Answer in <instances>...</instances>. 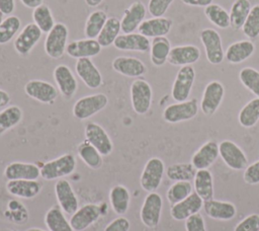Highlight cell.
I'll use <instances>...</instances> for the list:
<instances>
[{
    "instance_id": "b9f144b4",
    "label": "cell",
    "mask_w": 259,
    "mask_h": 231,
    "mask_svg": "<svg viewBox=\"0 0 259 231\" xmlns=\"http://www.w3.org/2000/svg\"><path fill=\"white\" fill-rule=\"evenodd\" d=\"M205 17L217 27L221 29H226L230 26V14L221 5L211 3L204 7Z\"/></svg>"
},
{
    "instance_id": "11a10c76",
    "label": "cell",
    "mask_w": 259,
    "mask_h": 231,
    "mask_svg": "<svg viewBox=\"0 0 259 231\" xmlns=\"http://www.w3.org/2000/svg\"><path fill=\"white\" fill-rule=\"evenodd\" d=\"M183 4L193 7H206L211 4L213 0H180Z\"/></svg>"
},
{
    "instance_id": "5b68a950",
    "label": "cell",
    "mask_w": 259,
    "mask_h": 231,
    "mask_svg": "<svg viewBox=\"0 0 259 231\" xmlns=\"http://www.w3.org/2000/svg\"><path fill=\"white\" fill-rule=\"evenodd\" d=\"M165 171V164L159 157L150 158L142 171L140 184L148 192L155 191L161 184Z\"/></svg>"
},
{
    "instance_id": "e0dca14e",
    "label": "cell",
    "mask_w": 259,
    "mask_h": 231,
    "mask_svg": "<svg viewBox=\"0 0 259 231\" xmlns=\"http://www.w3.org/2000/svg\"><path fill=\"white\" fill-rule=\"evenodd\" d=\"M53 77L59 92L66 99H71L78 89V82L72 70L67 65H58L54 69Z\"/></svg>"
},
{
    "instance_id": "7c38bea8",
    "label": "cell",
    "mask_w": 259,
    "mask_h": 231,
    "mask_svg": "<svg viewBox=\"0 0 259 231\" xmlns=\"http://www.w3.org/2000/svg\"><path fill=\"white\" fill-rule=\"evenodd\" d=\"M24 92L30 98L46 104H52L58 97V89L48 81L32 79L24 85Z\"/></svg>"
},
{
    "instance_id": "4fadbf2b",
    "label": "cell",
    "mask_w": 259,
    "mask_h": 231,
    "mask_svg": "<svg viewBox=\"0 0 259 231\" xmlns=\"http://www.w3.org/2000/svg\"><path fill=\"white\" fill-rule=\"evenodd\" d=\"M42 31L35 23H27L13 40V48L20 56H27L41 37Z\"/></svg>"
},
{
    "instance_id": "8992f818",
    "label": "cell",
    "mask_w": 259,
    "mask_h": 231,
    "mask_svg": "<svg viewBox=\"0 0 259 231\" xmlns=\"http://www.w3.org/2000/svg\"><path fill=\"white\" fill-rule=\"evenodd\" d=\"M199 38L204 48L206 60L211 65L221 64L225 59V52L219 31L213 28H204L200 31Z\"/></svg>"
},
{
    "instance_id": "52a82bcc",
    "label": "cell",
    "mask_w": 259,
    "mask_h": 231,
    "mask_svg": "<svg viewBox=\"0 0 259 231\" xmlns=\"http://www.w3.org/2000/svg\"><path fill=\"white\" fill-rule=\"evenodd\" d=\"M194 80L195 70L191 65L180 67L172 85V98L177 102L187 100L194 84Z\"/></svg>"
},
{
    "instance_id": "f5cc1de1",
    "label": "cell",
    "mask_w": 259,
    "mask_h": 231,
    "mask_svg": "<svg viewBox=\"0 0 259 231\" xmlns=\"http://www.w3.org/2000/svg\"><path fill=\"white\" fill-rule=\"evenodd\" d=\"M131 223L125 217H117L106 225L103 231H128Z\"/></svg>"
},
{
    "instance_id": "74e56055",
    "label": "cell",
    "mask_w": 259,
    "mask_h": 231,
    "mask_svg": "<svg viewBox=\"0 0 259 231\" xmlns=\"http://www.w3.org/2000/svg\"><path fill=\"white\" fill-rule=\"evenodd\" d=\"M23 112L18 105H9L0 110V136L16 127L22 120Z\"/></svg>"
},
{
    "instance_id": "6da1fadb",
    "label": "cell",
    "mask_w": 259,
    "mask_h": 231,
    "mask_svg": "<svg viewBox=\"0 0 259 231\" xmlns=\"http://www.w3.org/2000/svg\"><path fill=\"white\" fill-rule=\"evenodd\" d=\"M76 168V159L73 154L66 153L53 160L42 164L40 169V177L45 180L60 179L74 172Z\"/></svg>"
},
{
    "instance_id": "7402d4cb",
    "label": "cell",
    "mask_w": 259,
    "mask_h": 231,
    "mask_svg": "<svg viewBox=\"0 0 259 231\" xmlns=\"http://www.w3.org/2000/svg\"><path fill=\"white\" fill-rule=\"evenodd\" d=\"M101 46L94 38H81L72 41L67 45L66 53L69 57L74 59L92 58L101 52Z\"/></svg>"
},
{
    "instance_id": "f6af8a7d",
    "label": "cell",
    "mask_w": 259,
    "mask_h": 231,
    "mask_svg": "<svg viewBox=\"0 0 259 231\" xmlns=\"http://www.w3.org/2000/svg\"><path fill=\"white\" fill-rule=\"evenodd\" d=\"M192 194L190 181H175L167 190L166 197L171 205H175Z\"/></svg>"
},
{
    "instance_id": "bcb514c9",
    "label": "cell",
    "mask_w": 259,
    "mask_h": 231,
    "mask_svg": "<svg viewBox=\"0 0 259 231\" xmlns=\"http://www.w3.org/2000/svg\"><path fill=\"white\" fill-rule=\"evenodd\" d=\"M241 83L251 91L256 97H259V71L252 67H244L239 73Z\"/></svg>"
},
{
    "instance_id": "91938a15",
    "label": "cell",
    "mask_w": 259,
    "mask_h": 231,
    "mask_svg": "<svg viewBox=\"0 0 259 231\" xmlns=\"http://www.w3.org/2000/svg\"><path fill=\"white\" fill-rule=\"evenodd\" d=\"M25 231H46V230H42L40 228H29V229H26Z\"/></svg>"
},
{
    "instance_id": "8fae6325",
    "label": "cell",
    "mask_w": 259,
    "mask_h": 231,
    "mask_svg": "<svg viewBox=\"0 0 259 231\" xmlns=\"http://www.w3.org/2000/svg\"><path fill=\"white\" fill-rule=\"evenodd\" d=\"M219 154L225 164L234 170H242L248 166L246 154L233 141H222L219 144Z\"/></svg>"
},
{
    "instance_id": "f35d334b",
    "label": "cell",
    "mask_w": 259,
    "mask_h": 231,
    "mask_svg": "<svg viewBox=\"0 0 259 231\" xmlns=\"http://www.w3.org/2000/svg\"><path fill=\"white\" fill-rule=\"evenodd\" d=\"M108 16L105 11L101 9H97L92 11L86 21L84 26V34L87 38H97L100 33L103 25L105 24Z\"/></svg>"
},
{
    "instance_id": "30bf717a",
    "label": "cell",
    "mask_w": 259,
    "mask_h": 231,
    "mask_svg": "<svg viewBox=\"0 0 259 231\" xmlns=\"http://www.w3.org/2000/svg\"><path fill=\"white\" fill-rule=\"evenodd\" d=\"M85 140L94 146L102 156H108L113 150L112 141L107 132L97 123L88 122L84 129Z\"/></svg>"
},
{
    "instance_id": "f907efd6",
    "label": "cell",
    "mask_w": 259,
    "mask_h": 231,
    "mask_svg": "<svg viewBox=\"0 0 259 231\" xmlns=\"http://www.w3.org/2000/svg\"><path fill=\"white\" fill-rule=\"evenodd\" d=\"M243 179L247 184L259 183V160L248 165L245 168Z\"/></svg>"
},
{
    "instance_id": "9c48e42d",
    "label": "cell",
    "mask_w": 259,
    "mask_h": 231,
    "mask_svg": "<svg viewBox=\"0 0 259 231\" xmlns=\"http://www.w3.org/2000/svg\"><path fill=\"white\" fill-rule=\"evenodd\" d=\"M162 207V197L156 191L149 192L145 198L140 211V218L142 223L148 228L157 227L160 223Z\"/></svg>"
},
{
    "instance_id": "1f68e13d",
    "label": "cell",
    "mask_w": 259,
    "mask_h": 231,
    "mask_svg": "<svg viewBox=\"0 0 259 231\" xmlns=\"http://www.w3.org/2000/svg\"><path fill=\"white\" fill-rule=\"evenodd\" d=\"M109 202L111 209L117 215H124L130 207L131 195L122 184H115L109 190Z\"/></svg>"
},
{
    "instance_id": "681fc988",
    "label": "cell",
    "mask_w": 259,
    "mask_h": 231,
    "mask_svg": "<svg viewBox=\"0 0 259 231\" xmlns=\"http://www.w3.org/2000/svg\"><path fill=\"white\" fill-rule=\"evenodd\" d=\"M234 231H259V214H251L241 220Z\"/></svg>"
},
{
    "instance_id": "ba28073f",
    "label": "cell",
    "mask_w": 259,
    "mask_h": 231,
    "mask_svg": "<svg viewBox=\"0 0 259 231\" xmlns=\"http://www.w3.org/2000/svg\"><path fill=\"white\" fill-rule=\"evenodd\" d=\"M198 112V102L195 98L169 104L163 110V119L170 124H176L193 119Z\"/></svg>"
},
{
    "instance_id": "8d00e7d4",
    "label": "cell",
    "mask_w": 259,
    "mask_h": 231,
    "mask_svg": "<svg viewBox=\"0 0 259 231\" xmlns=\"http://www.w3.org/2000/svg\"><path fill=\"white\" fill-rule=\"evenodd\" d=\"M121 31L120 20L114 16L108 17L105 24L103 25L100 33L97 36V42L101 48H108L113 45L116 37Z\"/></svg>"
},
{
    "instance_id": "5bb4252c",
    "label": "cell",
    "mask_w": 259,
    "mask_h": 231,
    "mask_svg": "<svg viewBox=\"0 0 259 231\" xmlns=\"http://www.w3.org/2000/svg\"><path fill=\"white\" fill-rule=\"evenodd\" d=\"M225 95L224 85L218 81L212 80L206 84L204 87L201 101L200 109L203 114L211 115L220 107Z\"/></svg>"
},
{
    "instance_id": "d6a6232c",
    "label": "cell",
    "mask_w": 259,
    "mask_h": 231,
    "mask_svg": "<svg viewBox=\"0 0 259 231\" xmlns=\"http://www.w3.org/2000/svg\"><path fill=\"white\" fill-rule=\"evenodd\" d=\"M45 224L49 231H74L59 205H55L47 211Z\"/></svg>"
},
{
    "instance_id": "816d5d0a",
    "label": "cell",
    "mask_w": 259,
    "mask_h": 231,
    "mask_svg": "<svg viewBox=\"0 0 259 231\" xmlns=\"http://www.w3.org/2000/svg\"><path fill=\"white\" fill-rule=\"evenodd\" d=\"M186 231H206L204 220L199 213L193 214L185 220Z\"/></svg>"
},
{
    "instance_id": "c3c4849f",
    "label": "cell",
    "mask_w": 259,
    "mask_h": 231,
    "mask_svg": "<svg viewBox=\"0 0 259 231\" xmlns=\"http://www.w3.org/2000/svg\"><path fill=\"white\" fill-rule=\"evenodd\" d=\"M174 0H149L147 10L153 17L163 16Z\"/></svg>"
},
{
    "instance_id": "7dc6e473",
    "label": "cell",
    "mask_w": 259,
    "mask_h": 231,
    "mask_svg": "<svg viewBox=\"0 0 259 231\" xmlns=\"http://www.w3.org/2000/svg\"><path fill=\"white\" fill-rule=\"evenodd\" d=\"M241 29L250 40H254L259 36V4L252 6Z\"/></svg>"
},
{
    "instance_id": "603a6c76",
    "label": "cell",
    "mask_w": 259,
    "mask_h": 231,
    "mask_svg": "<svg viewBox=\"0 0 259 231\" xmlns=\"http://www.w3.org/2000/svg\"><path fill=\"white\" fill-rule=\"evenodd\" d=\"M111 67L118 74L131 78L141 77L147 72V67L144 62L136 57H117L112 61Z\"/></svg>"
},
{
    "instance_id": "6f0895ef",
    "label": "cell",
    "mask_w": 259,
    "mask_h": 231,
    "mask_svg": "<svg viewBox=\"0 0 259 231\" xmlns=\"http://www.w3.org/2000/svg\"><path fill=\"white\" fill-rule=\"evenodd\" d=\"M20 2L27 8L34 9L35 7L39 6L44 3V0H20Z\"/></svg>"
},
{
    "instance_id": "836d02e7",
    "label": "cell",
    "mask_w": 259,
    "mask_h": 231,
    "mask_svg": "<svg viewBox=\"0 0 259 231\" xmlns=\"http://www.w3.org/2000/svg\"><path fill=\"white\" fill-rule=\"evenodd\" d=\"M194 189L203 202L213 198V179L208 169H199L196 171L194 176Z\"/></svg>"
},
{
    "instance_id": "d590c367",
    "label": "cell",
    "mask_w": 259,
    "mask_h": 231,
    "mask_svg": "<svg viewBox=\"0 0 259 231\" xmlns=\"http://www.w3.org/2000/svg\"><path fill=\"white\" fill-rule=\"evenodd\" d=\"M252 8L249 0H235L230 9V26L233 29H241Z\"/></svg>"
},
{
    "instance_id": "d4e9b609",
    "label": "cell",
    "mask_w": 259,
    "mask_h": 231,
    "mask_svg": "<svg viewBox=\"0 0 259 231\" xmlns=\"http://www.w3.org/2000/svg\"><path fill=\"white\" fill-rule=\"evenodd\" d=\"M200 58V50L194 45L175 46L171 49L168 63L173 66H187L196 63Z\"/></svg>"
},
{
    "instance_id": "ab89813d",
    "label": "cell",
    "mask_w": 259,
    "mask_h": 231,
    "mask_svg": "<svg viewBox=\"0 0 259 231\" xmlns=\"http://www.w3.org/2000/svg\"><path fill=\"white\" fill-rule=\"evenodd\" d=\"M239 123L244 128H252L259 121V97L249 100L240 110Z\"/></svg>"
},
{
    "instance_id": "ac0fdd59",
    "label": "cell",
    "mask_w": 259,
    "mask_h": 231,
    "mask_svg": "<svg viewBox=\"0 0 259 231\" xmlns=\"http://www.w3.org/2000/svg\"><path fill=\"white\" fill-rule=\"evenodd\" d=\"M75 71L88 88L96 89L101 86L102 75L92 62L91 58L78 59L75 64Z\"/></svg>"
},
{
    "instance_id": "db71d44e",
    "label": "cell",
    "mask_w": 259,
    "mask_h": 231,
    "mask_svg": "<svg viewBox=\"0 0 259 231\" xmlns=\"http://www.w3.org/2000/svg\"><path fill=\"white\" fill-rule=\"evenodd\" d=\"M15 9V0H0V12L4 15H11Z\"/></svg>"
},
{
    "instance_id": "cb8c5ba5",
    "label": "cell",
    "mask_w": 259,
    "mask_h": 231,
    "mask_svg": "<svg viewBox=\"0 0 259 231\" xmlns=\"http://www.w3.org/2000/svg\"><path fill=\"white\" fill-rule=\"evenodd\" d=\"M202 206V199L196 192H192L186 199L175 205H172L170 209V214L174 220L183 221L191 215L198 213L201 210Z\"/></svg>"
},
{
    "instance_id": "3957f363",
    "label": "cell",
    "mask_w": 259,
    "mask_h": 231,
    "mask_svg": "<svg viewBox=\"0 0 259 231\" xmlns=\"http://www.w3.org/2000/svg\"><path fill=\"white\" fill-rule=\"evenodd\" d=\"M108 103L104 93H95L79 98L73 105V115L80 121L87 120L101 111Z\"/></svg>"
},
{
    "instance_id": "277c9868",
    "label": "cell",
    "mask_w": 259,
    "mask_h": 231,
    "mask_svg": "<svg viewBox=\"0 0 259 231\" xmlns=\"http://www.w3.org/2000/svg\"><path fill=\"white\" fill-rule=\"evenodd\" d=\"M131 102L134 111L138 114H145L149 111L152 98L153 90L148 81L142 78H137L131 84Z\"/></svg>"
},
{
    "instance_id": "484cf974",
    "label": "cell",
    "mask_w": 259,
    "mask_h": 231,
    "mask_svg": "<svg viewBox=\"0 0 259 231\" xmlns=\"http://www.w3.org/2000/svg\"><path fill=\"white\" fill-rule=\"evenodd\" d=\"M173 21L172 19L164 16L159 17H151L149 19H145L139 26L138 31L149 37H158V36H166L172 28Z\"/></svg>"
},
{
    "instance_id": "83f0119b",
    "label": "cell",
    "mask_w": 259,
    "mask_h": 231,
    "mask_svg": "<svg viewBox=\"0 0 259 231\" xmlns=\"http://www.w3.org/2000/svg\"><path fill=\"white\" fill-rule=\"evenodd\" d=\"M41 183L37 180H7L6 190L19 199H33L41 190Z\"/></svg>"
},
{
    "instance_id": "d6986e66",
    "label": "cell",
    "mask_w": 259,
    "mask_h": 231,
    "mask_svg": "<svg viewBox=\"0 0 259 231\" xmlns=\"http://www.w3.org/2000/svg\"><path fill=\"white\" fill-rule=\"evenodd\" d=\"M3 175L7 180H37L40 176V169L34 163L15 161L6 165Z\"/></svg>"
},
{
    "instance_id": "4316f807",
    "label": "cell",
    "mask_w": 259,
    "mask_h": 231,
    "mask_svg": "<svg viewBox=\"0 0 259 231\" xmlns=\"http://www.w3.org/2000/svg\"><path fill=\"white\" fill-rule=\"evenodd\" d=\"M219 144L215 141H207L192 155L191 163L197 169H207L219 157Z\"/></svg>"
},
{
    "instance_id": "ee69618b",
    "label": "cell",
    "mask_w": 259,
    "mask_h": 231,
    "mask_svg": "<svg viewBox=\"0 0 259 231\" xmlns=\"http://www.w3.org/2000/svg\"><path fill=\"white\" fill-rule=\"evenodd\" d=\"M21 20L16 15H7L0 23V45L9 43L20 29Z\"/></svg>"
},
{
    "instance_id": "f546056e",
    "label": "cell",
    "mask_w": 259,
    "mask_h": 231,
    "mask_svg": "<svg viewBox=\"0 0 259 231\" xmlns=\"http://www.w3.org/2000/svg\"><path fill=\"white\" fill-rule=\"evenodd\" d=\"M255 52V45L249 40L238 41L231 44L226 52L225 59L230 64H240L249 59Z\"/></svg>"
},
{
    "instance_id": "f1b7e54d",
    "label": "cell",
    "mask_w": 259,
    "mask_h": 231,
    "mask_svg": "<svg viewBox=\"0 0 259 231\" xmlns=\"http://www.w3.org/2000/svg\"><path fill=\"white\" fill-rule=\"evenodd\" d=\"M202 208L205 214L209 218L214 220L229 221V220H232L237 213V210L234 204L230 202H222L213 199L204 201Z\"/></svg>"
},
{
    "instance_id": "9a60e30c",
    "label": "cell",
    "mask_w": 259,
    "mask_h": 231,
    "mask_svg": "<svg viewBox=\"0 0 259 231\" xmlns=\"http://www.w3.org/2000/svg\"><path fill=\"white\" fill-rule=\"evenodd\" d=\"M55 195L58 205L65 214L72 215L78 210V198L71 183L67 179H58V181L55 183Z\"/></svg>"
},
{
    "instance_id": "94428289",
    "label": "cell",
    "mask_w": 259,
    "mask_h": 231,
    "mask_svg": "<svg viewBox=\"0 0 259 231\" xmlns=\"http://www.w3.org/2000/svg\"><path fill=\"white\" fill-rule=\"evenodd\" d=\"M3 19H4V14L2 12H0V23L3 21Z\"/></svg>"
},
{
    "instance_id": "44dd1931",
    "label": "cell",
    "mask_w": 259,
    "mask_h": 231,
    "mask_svg": "<svg viewBox=\"0 0 259 231\" xmlns=\"http://www.w3.org/2000/svg\"><path fill=\"white\" fill-rule=\"evenodd\" d=\"M150 40L140 32L119 34L113 43V47L119 51L146 53L150 51Z\"/></svg>"
},
{
    "instance_id": "60d3db41",
    "label": "cell",
    "mask_w": 259,
    "mask_h": 231,
    "mask_svg": "<svg viewBox=\"0 0 259 231\" xmlns=\"http://www.w3.org/2000/svg\"><path fill=\"white\" fill-rule=\"evenodd\" d=\"M197 169L192 163H175L166 169V175L173 181H190L194 179Z\"/></svg>"
},
{
    "instance_id": "7bdbcfd3",
    "label": "cell",
    "mask_w": 259,
    "mask_h": 231,
    "mask_svg": "<svg viewBox=\"0 0 259 231\" xmlns=\"http://www.w3.org/2000/svg\"><path fill=\"white\" fill-rule=\"evenodd\" d=\"M32 19H33V23H35L36 26L42 32H47V33L56 24L51 8L45 3L40 4L39 6L35 7L32 10Z\"/></svg>"
},
{
    "instance_id": "2e32d148",
    "label": "cell",
    "mask_w": 259,
    "mask_h": 231,
    "mask_svg": "<svg viewBox=\"0 0 259 231\" xmlns=\"http://www.w3.org/2000/svg\"><path fill=\"white\" fill-rule=\"evenodd\" d=\"M101 209L96 204H86L71 215L70 224L74 231H84L101 216Z\"/></svg>"
},
{
    "instance_id": "e575fe53",
    "label": "cell",
    "mask_w": 259,
    "mask_h": 231,
    "mask_svg": "<svg viewBox=\"0 0 259 231\" xmlns=\"http://www.w3.org/2000/svg\"><path fill=\"white\" fill-rule=\"evenodd\" d=\"M77 154L79 158L91 169H99L102 166V155L86 140L78 145Z\"/></svg>"
},
{
    "instance_id": "4dcf8cb0",
    "label": "cell",
    "mask_w": 259,
    "mask_h": 231,
    "mask_svg": "<svg viewBox=\"0 0 259 231\" xmlns=\"http://www.w3.org/2000/svg\"><path fill=\"white\" fill-rule=\"evenodd\" d=\"M172 47L170 41L166 36L154 37L150 46V60L156 67L163 66L167 61Z\"/></svg>"
},
{
    "instance_id": "9f6ffc18",
    "label": "cell",
    "mask_w": 259,
    "mask_h": 231,
    "mask_svg": "<svg viewBox=\"0 0 259 231\" xmlns=\"http://www.w3.org/2000/svg\"><path fill=\"white\" fill-rule=\"evenodd\" d=\"M10 95L7 91L0 89V108L6 107L10 102Z\"/></svg>"
},
{
    "instance_id": "ffe728a7",
    "label": "cell",
    "mask_w": 259,
    "mask_h": 231,
    "mask_svg": "<svg viewBox=\"0 0 259 231\" xmlns=\"http://www.w3.org/2000/svg\"><path fill=\"white\" fill-rule=\"evenodd\" d=\"M147 13L146 5L141 1L132 3L123 12L120 19V27L123 33L135 32L140 24L145 20Z\"/></svg>"
},
{
    "instance_id": "7a4b0ae2",
    "label": "cell",
    "mask_w": 259,
    "mask_h": 231,
    "mask_svg": "<svg viewBox=\"0 0 259 231\" xmlns=\"http://www.w3.org/2000/svg\"><path fill=\"white\" fill-rule=\"evenodd\" d=\"M69 29L63 22H56L54 27L47 33L44 49L52 59H60L65 53L68 45Z\"/></svg>"
},
{
    "instance_id": "680465c9",
    "label": "cell",
    "mask_w": 259,
    "mask_h": 231,
    "mask_svg": "<svg viewBox=\"0 0 259 231\" xmlns=\"http://www.w3.org/2000/svg\"><path fill=\"white\" fill-rule=\"evenodd\" d=\"M84 1H85L87 6H89V7H96L99 4H101V2L103 0H84Z\"/></svg>"
},
{
    "instance_id": "6125c7cd",
    "label": "cell",
    "mask_w": 259,
    "mask_h": 231,
    "mask_svg": "<svg viewBox=\"0 0 259 231\" xmlns=\"http://www.w3.org/2000/svg\"><path fill=\"white\" fill-rule=\"evenodd\" d=\"M0 231H16V230H12V229H0Z\"/></svg>"
}]
</instances>
